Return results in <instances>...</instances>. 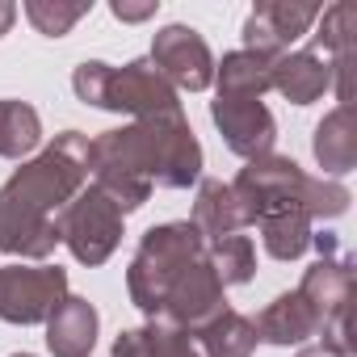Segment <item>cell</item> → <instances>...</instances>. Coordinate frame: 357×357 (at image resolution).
I'll use <instances>...</instances> for the list:
<instances>
[{
	"mask_svg": "<svg viewBox=\"0 0 357 357\" xmlns=\"http://www.w3.org/2000/svg\"><path fill=\"white\" fill-rule=\"evenodd\" d=\"M155 9H160V0H143V5H130V0H114V5H109V13H114L118 22H147V17H155Z\"/></svg>",
	"mask_w": 357,
	"mask_h": 357,
	"instance_id": "cb8c5ba5",
	"label": "cell"
},
{
	"mask_svg": "<svg viewBox=\"0 0 357 357\" xmlns=\"http://www.w3.org/2000/svg\"><path fill=\"white\" fill-rule=\"evenodd\" d=\"M273 89L290 105H311L332 89V63L319 51H286L273 59Z\"/></svg>",
	"mask_w": 357,
	"mask_h": 357,
	"instance_id": "4fadbf2b",
	"label": "cell"
},
{
	"mask_svg": "<svg viewBox=\"0 0 357 357\" xmlns=\"http://www.w3.org/2000/svg\"><path fill=\"white\" fill-rule=\"evenodd\" d=\"M93 13V0H26V17H30V26L38 30V34H47V38H63V34H72V26L76 22H84Z\"/></svg>",
	"mask_w": 357,
	"mask_h": 357,
	"instance_id": "603a6c76",
	"label": "cell"
},
{
	"mask_svg": "<svg viewBox=\"0 0 357 357\" xmlns=\"http://www.w3.org/2000/svg\"><path fill=\"white\" fill-rule=\"evenodd\" d=\"M202 240H223V236H240L244 231V215H240V202L231 194L227 181L219 176H202L198 181V202H194V219H190Z\"/></svg>",
	"mask_w": 357,
	"mask_h": 357,
	"instance_id": "e0dca14e",
	"label": "cell"
},
{
	"mask_svg": "<svg viewBox=\"0 0 357 357\" xmlns=\"http://www.w3.org/2000/svg\"><path fill=\"white\" fill-rule=\"evenodd\" d=\"M257 227H261V244L273 261H298L311 248V236H315L307 215H269Z\"/></svg>",
	"mask_w": 357,
	"mask_h": 357,
	"instance_id": "7402d4cb",
	"label": "cell"
},
{
	"mask_svg": "<svg viewBox=\"0 0 357 357\" xmlns=\"http://www.w3.org/2000/svg\"><path fill=\"white\" fill-rule=\"evenodd\" d=\"M311 248L319 252V261L307 265V273L298 282V294L315 307L319 336L353 357V336H349V311H353V290H357L353 257L340 248V240L332 231L311 236Z\"/></svg>",
	"mask_w": 357,
	"mask_h": 357,
	"instance_id": "8992f818",
	"label": "cell"
},
{
	"mask_svg": "<svg viewBox=\"0 0 357 357\" xmlns=\"http://www.w3.org/2000/svg\"><path fill=\"white\" fill-rule=\"evenodd\" d=\"M89 185V135L63 130L0 185V252L47 261L59 244V211Z\"/></svg>",
	"mask_w": 357,
	"mask_h": 357,
	"instance_id": "3957f363",
	"label": "cell"
},
{
	"mask_svg": "<svg viewBox=\"0 0 357 357\" xmlns=\"http://www.w3.org/2000/svg\"><path fill=\"white\" fill-rule=\"evenodd\" d=\"M315 17L319 5H307V0H261L244 22V51L278 59L315 26Z\"/></svg>",
	"mask_w": 357,
	"mask_h": 357,
	"instance_id": "8fae6325",
	"label": "cell"
},
{
	"mask_svg": "<svg viewBox=\"0 0 357 357\" xmlns=\"http://www.w3.org/2000/svg\"><path fill=\"white\" fill-rule=\"evenodd\" d=\"M93 185L118 202V211H139L151 190H190L202 181V143L190 118H139L118 130L89 139Z\"/></svg>",
	"mask_w": 357,
	"mask_h": 357,
	"instance_id": "6da1fadb",
	"label": "cell"
},
{
	"mask_svg": "<svg viewBox=\"0 0 357 357\" xmlns=\"http://www.w3.org/2000/svg\"><path fill=\"white\" fill-rule=\"evenodd\" d=\"M252 328L265 344H303L307 336H319V315L298 290H286L252 319Z\"/></svg>",
	"mask_w": 357,
	"mask_h": 357,
	"instance_id": "5bb4252c",
	"label": "cell"
},
{
	"mask_svg": "<svg viewBox=\"0 0 357 357\" xmlns=\"http://www.w3.org/2000/svg\"><path fill=\"white\" fill-rule=\"evenodd\" d=\"M311 151H315V164L324 168L328 181L353 172L357 164V126H353V105H336L332 114L319 118L315 135H311Z\"/></svg>",
	"mask_w": 357,
	"mask_h": 357,
	"instance_id": "9a60e30c",
	"label": "cell"
},
{
	"mask_svg": "<svg viewBox=\"0 0 357 357\" xmlns=\"http://www.w3.org/2000/svg\"><path fill=\"white\" fill-rule=\"evenodd\" d=\"M194 340H198V353L202 357H252L257 349V328L248 315L223 307L219 315H211L202 328H194Z\"/></svg>",
	"mask_w": 357,
	"mask_h": 357,
	"instance_id": "ac0fdd59",
	"label": "cell"
},
{
	"mask_svg": "<svg viewBox=\"0 0 357 357\" xmlns=\"http://www.w3.org/2000/svg\"><path fill=\"white\" fill-rule=\"evenodd\" d=\"M9 357H34V353H9Z\"/></svg>",
	"mask_w": 357,
	"mask_h": 357,
	"instance_id": "4316f807",
	"label": "cell"
},
{
	"mask_svg": "<svg viewBox=\"0 0 357 357\" xmlns=\"http://www.w3.org/2000/svg\"><path fill=\"white\" fill-rule=\"evenodd\" d=\"M294 357H349V353L336 349V344H328V340H319V344H303Z\"/></svg>",
	"mask_w": 357,
	"mask_h": 357,
	"instance_id": "d4e9b609",
	"label": "cell"
},
{
	"mask_svg": "<svg viewBox=\"0 0 357 357\" xmlns=\"http://www.w3.org/2000/svg\"><path fill=\"white\" fill-rule=\"evenodd\" d=\"M231 194L240 202L244 227H257L269 215H307V219H340L349 211V190L328 176H311L303 172L290 155H261L248 160L236 181Z\"/></svg>",
	"mask_w": 357,
	"mask_h": 357,
	"instance_id": "277c9868",
	"label": "cell"
},
{
	"mask_svg": "<svg viewBox=\"0 0 357 357\" xmlns=\"http://www.w3.org/2000/svg\"><path fill=\"white\" fill-rule=\"evenodd\" d=\"M68 298V269L59 265H0V319L30 328L47 324Z\"/></svg>",
	"mask_w": 357,
	"mask_h": 357,
	"instance_id": "ba28073f",
	"label": "cell"
},
{
	"mask_svg": "<svg viewBox=\"0 0 357 357\" xmlns=\"http://www.w3.org/2000/svg\"><path fill=\"white\" fill-rule=\"evenodd\" d=\"M72 93L84 105L130 114L135 122L139 118H181L185 114L176 89L151 68V59H130L122 68H109L101 59H84L72 72Z\"/></svg>",
	"mask_w": 357,
	"mask_h": 357,
	"instance_id": "5b68a950",
	"label": "cell"
},
{
	"mask_svg": "<svg viewBox=\"0 0 357 357\" xmlns=\"http://www.w3.org/2000/svg\"><path fill=\"white\" fill-rule=\"evenodd\" d=\"M17 22V5H9V0H0V38H5Z\"/></svg>",
	"mask_w": 357,
	"mask_h": 357,
	"instance_id": "484cf974",
	"label": "cell"
},
{
	"mask_svg": "<svg viewBox=\"0 0 357 357\" xmlns=\"http://www.w3.org/2000/svg\"><path fill=\"white\" fill-rule=\"evenodd\" d=\"M43 143V118L30 101L0 97V160H26Z\"/></svg>",
	"mask_w": 357,
	"mask_h": 357,
	"instance_id": "ffe728a7",
	"label": "cell"
},
{
	"mask_svg": "<svg viewBox=\"0 0 357 357\" xmlns=\"http://www.w3.org/2000/svg\"><path fill=\"white\" fill-rule=\"evenodd\" d=\"M122 211L109 194H101L97 185H84L55 219L59 227V244H68V252L80 265H105L114 257V248L122 244Z\"/></svg>",
	"mask_w": 357,
	"mask_h": 357,
	"instance_id": "52a82bcc",
	"label": "cell"
},
{
	"mask_svg": "<svg viewBox=\"0 0 357 357\" xmlns=\"http://www.w3.org/2000/svg\"><path fill=\"white\" fill-rule=\"evenodd\" d=\"M215 84L227 97H265L273 89V59L252 51H227L223 63H215Z\"/></svg>",
	"mask_w": 357,
	"mask_h": 357,
	"instance_id": "d6986e66",
	"label": "cell"
},
{
	"mask_svg": "<svg viewBox=\"0 0 357 357\" xmlns=\"http://www.w3.org/2000/svg\"><path fill=\"white\" fill-rule=\"evenodd\" d=\"M114 357H202L190 328L164 319H147L143 328H126L114 340Z\"/></svg>",
	"mask_w": 357,
	"mask_h": 357,
	"instance_id": "2e32d148",
	"label": "cell"
},
{
	"mask_svg": "<svg viewBox=\"0 0 357 357\" xmlns=\"http://www.w3.org/2000/svg\"><path fill=\"white\" fill-rule=\"evenodd\" d=\"M211 118H215L227 151H236L244 164L269 155L273 143H278V122H273V114H269V105L261 97H227V93H215Z\"/></svg>",
	"mask_w": 357,
	"mask_h": 357,
	"instance_id": "30bf717a",
	"label": "cell"
},
{
	"mask_svg": "<svg viewBox=\"0 0 357 357\" xmlns=\"http://www.w3.org/2000/svg\"><path fill=\"white\" fill-rule=\"evenodd\" d=\"M151 68L172 84V89H185V93H202L215 84V55L206 47V38L194 26H164L151 38Z\"/></svg>",
	"mask_w": 357,
	"mask_h": 357,
	"instance_id": "9c48e42d",
	"label": "cell"
},
{
	"mask_svg": "<svg viewBox=\"0 0 357 357\" xmlns=\"http://www.w3.org/2000/svg\"><path fill=\"white\" fill-rule=\"evenodd\" d=\"M126 290L147 319H164L190 332L227 307L223 282L206 257V240L190 219L160 223L139 240L126 265Z\"/></svg>",
	"mask_w": 357,
	"mask_h": 357,
	"instance_id": "7a4b0ae2",
	"label": "cell"
},
{
	"mask_svg": "<svg viewBox=\"0 0 357 357\" xmlns=\"http://www.w3.org/2000/svg\"><path fill=\"white\" fill-rule=\"evenodd\" d=\"M97 328H101L97 307L89 298H80V294H68L47 319V349H51V357H89L93 344H97Z\"/></svg>",
	"mask_w": 357,
	"mask_h": 357,
	"instance_id": "7c38bea8",
	"label": "cell"
},
{
	"mask_svg": "<svg viewBox=\"0 0 357 357\" xmlns=\"http://www.w3.org/2000/svg\"><path fill=\"white\" fill-rule=\"evenodd\" d=\"M206 257H211V269L215 278L227 286H248L257 278V248L248 236H223V240H211L206 244Z\"/></svg>",
	"mask_w": 357,
	"mask_h": 357,
	"instance_id": "44dd1931",
	"label": "cell"
}]
</instances>
